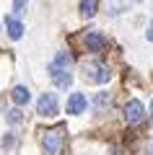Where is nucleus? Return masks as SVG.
<instances>
[{
	"label": "nucleus",
	"instance_id": "f257e3e1",
	"mask_svg": "<svg viewBox=\"0 0 153 155\" xmlns=\"http://www.w3.org/2000/svg\"><path fill=\"white\" fill-rule=\"evenodd\" d=\"M65 150V127H52L42 132V153L44 155H62Z\"/></svg>",
	"mask_w": 153,
	"mask_h": 155
},
{
	"label": "nucleus",
	"instance_id": "f03ea898",
	"mask_svg": "<svg viewBox=\"0 0 153 155\" xmlns=\"http://www.w3.org/2000/svg\"><path fill=\"white\" fill-rule=\"evenodd\" d=\"M83 75H86V80H91V83L96 85H104L112 80V72L106 65H101V62H88V65H83Z\"/></svg>",
	"mask_w": 153,
	"mask_h": 155
},
{
	"label": "nucleus",
	"instance_id": "7ed1b4c3",
	"mask_svg": "<svg viewBox=\"0 0 153 155\" xmlns=\"http://www.w3.org/2000/svg\"><path fill=\"white\" fill-rule=\"evenodd\" d=\"M145 116H148V111H145V106H143V101L130 98L125 104V122L127 124H140Z\"/></svg>",
	"mask_w": 153,
	"mask_h": 155
},
{
	"label": "nucleus",
	"instance_id": "20e7f679",
	"mask_svg": "<svg viewBox=\"0 0 153 155\" xmlns=\"http://www.w3.org/2000/svg\"><path fill=\"white\" fill-rule=\"evenodd\" d=\"M57 109H60V104H57L55 93H42L37 98V114L39 116H57Z\"/></svg>",
	"mask_w": 153,
	"mask_h": 155
},
{
	"label": "nucleus",
	"instance_id": "39448f33",
	"mask_svg": "<svg viewBox=\"0 0 153 155\" xmlns=\"http://www.w3.org/2000/svg\"><path fill=\"white\" fill-rule=\"evenodd\" d=\"M83 47H86V52H91V54L104 52V47H106L104 34H101V31H86V34H83Z\"/></svg>",
	"mask_w": 153,
	"mask_h": 155
},
{
	"label": "nucleus",
	"instance_id": "423d86ee",
	"mask_svg": "<svg viewBox=\"0 0 153 155\" xmlns=\"http://www.w3.org/2000/svg\"><path fill=\"white\" fill-rule=\"evenodd\" d=\"M49 78L57 88H70L73 83V75L68 72V67H57V65H49Z\"/></svg>",
	"mask_w": 153,
	"mask_h": 155
},
{
	"label": "nucleus",
	"instance_id": "0eeeda50",
	"mask_svg": "<svg viewBox=\"0 0 153 155\" xmlns=\"http://www.w3.org/2000/svg\"><path fill=\"white\" fill-rule=\"evenodd\" d=\"M86 106H88V101H86L83 93H70V98H68V104H65V111L70 116H78V114L86 111Z\"/></svg>",
	"mask_w": 153,
	"mask_h": 155
},
{
	"label": "nucleus",
	"instance_id": "6e6552de",
	"mask_svg": "<svg viewBox=\"0 0 153 155\" xmlns=\"http://www.w3.org/2000/svg\"><path fill=\"white\" fill-rule=\"evenodd\" d=\"M5 28H8V36H11L13 41H18V39L23 36V23L18 21L16 16H8L5 18Z\"/></svg>",
	"mask_w": 153,
	"mask_h": 155
},
{
	"label": "nucleus",
	"instance_id": "1a4fd4ad",
	"mask_svg": "<svg viewBox=\"0 0 153 155\" xmlns=\"http://www.w3.org/2000/svg\"><path fill=\"white\" fill-rule=\"evenodd\" d=\"M11 98H13V104H16V106H23V104L31 101V93H29L26 85H16V88L11 91Z\"/></svg>",
	"mask_w": 153,
	"mask_h": 155
},
{
	"label": "nucleus",
	"instance_id": "9d476101",
	"mask_svg": "<svg viewBox=\"0 0 153 155\" xmlns=\"http://www.w3.org/2000/svg\"><path fill=\"white\" fill-rule=\"evenodd\" d=\"M78 11H81L83 18L96 16V11H99V0H78Z\"/></svg>",
	"mask_w": 153,
	"mask_h": 155
},
{
	"label": "nucleus",
	"instance_id": "9b49d317",
	"mask_svg": "<svg viewBox=\"0 0 153 155\" xmlns=\"http://www.w3.org/2000/svg\"><path fill=\"white\" fill-rule=\"evenodd\" d=\"M109 104H112V96L106 93V91H101V93H96V96H93V101H91V106H93V109L99 111V114L109 109Z\"/></svg>",
	"mask_w": 153,
	"mask_h": 155
},
{
	"label": "nucleus",
	"instance_id": "f8f14e48",
	"mask_svg": "<svg viewBox=\"0 0 153 155\" xmlns=\"http://www.w3.org/2000/svg\"><path fill=\"white\" fill-rule=\"evenodd\" d=\"M70 62H73V57L68 54V52H57L55 60H52V65H57V67H70Z\"/></svg>",
	"mask_w": 153,
	"mask_h": 155
},
{
	"label": "nucleus",
	"instance_id": "ddd939ff",
	"mask_svg": "<svg viewBox=\"0 0 153 155\" xmlns=\"http://www.w3.org/2000/svg\"><path fill=\"white\" fill-rule=\"evenodd\" d=\"M5 114H8V122H11V124H18V122L23 119V116H21V111H18V109H11V111H5Z\"/></svg>",
	"mask_w": 153,
	"mask_h": 155
},
{
	"label": "nucleus",
	"instance_id": "4468645a",
	"mask_svg": "<svg viewBox=\"0 0 153 155\" xmlns=\"http://www.w3.org/2000/svg\"><path fill=\"white\" fill-rule=\"evenodd\" d=\"M13 11H16V16H23L26 13V0H13Z\"/></svg>",
	"mask_w": 153,
	"mask_h": 155
},
{
	"label": "nucleus",
	"instance_id": "2eb2a0df",
	"mask_svg": "<svg viewBox=\"0 0 153 155\" xmlns=\"http://www.w3.org/2000/svg\"><path fill=\"white\" fill-rule=\"evenodd\" d=\"M145 39H148V41H153V21L148 23V31H145Z\"/></svg>",
	"mask_w": 153,
	"mask_h": 155
},
{
	"label": "nucleus",
	"instance_id": "dca6fc26",
	"mask_svg": "<svg viewBox=\"0 0 153 155\" xmlns=\"http://www.w3.org/2000/svg\"><path fill=\"white\" fill-rule=\"evenodd\" d=\"M151 122H153V101H151Z\"/></svg>",
	"mask_w": 153,
	"mask_h": 155
}]
</instances>
